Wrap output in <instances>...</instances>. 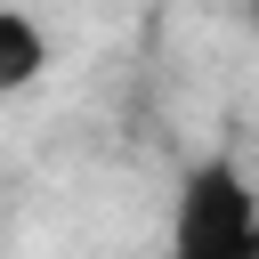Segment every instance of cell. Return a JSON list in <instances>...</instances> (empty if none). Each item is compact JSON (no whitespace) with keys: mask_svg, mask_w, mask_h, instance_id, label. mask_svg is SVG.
<instances>
[{"mask_svg":"<svg viewBox=\"0 0 259 259\" xmlns=\"http://www.w3.org/2000/svg\"><path fill=\"white\" fill-rule=\"evenodd\" d=\"M170 259H259V194L227 154L186 170L178 219H170Z\"/></svg>","mask_w":259,"mask_h":259,"instance_id":"6da1fadb","label":"cell"},{"mask_svg":"<svg viewBox=\"0 0 259 259\" xmlns=\"http://www.w3.org/2000/svg\"><path fill=\"white\" fill-rule=\"evenodd\" d=\"M251 32H259V8H251Z\"/></svg>","mask_w":259,"mask_h":259,"instance_id":"3957f363","label":"cell"},{"mask_svg":"<svg viewBox=\"0 0 259 259\" xmlns=\"http://www.w3.org/2000/svg\"><path fill=\"white\" fill-rule=\"evenodd\" d=\"M40 65H49V40H40V24H32L24 8H0V89H24V81H40Z\"/></svg>","mask_w":259,"mask_h":259,"instance_id":"7a4b0ae2","label":"cell"}]
</instances>
